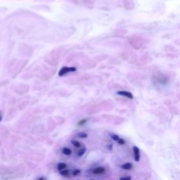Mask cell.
Here are the masks:
<instances>
[{"label":"cell","mask_w":180,"mask_h":180,"mask_svg":"<svg viewBox=\"0 0 180 180\" xmlns=\"http://www.w3.org/2000/svg\"><path fill=\"white\" fill-rule=\"evenodd\" d=\"M76 68L75 67H63L59 72V76H64V75L67 74L68 73L75 72V71H76Z\"/></svg>","instance_id":"obj_1"},{"label":"cell","mask_w":180,"mask_h":180,"mask_svg":"<svg viewBox=\"0 0 180 180\" xmlns=\"http://www.w3.org/2000/svg\"><path fill=\"white\" fill-rule=\"evenodd\" d=\"M155 80L158 82V83H160V85H166L168 83V78L166 77L164 75H159V76H156L155 77Z\"/></svg>","instance_id":"obj_2"},{"label":"cell","mask_w":180,"mask_h":180,"mask_svg":"<svg viewBox=\"0 0 180 180\" xmlns=\"http://www.w3.org/2000/svg\"><path fill=\"white\" fill-rule=\"evenodd\" d=\"M76 4L83 5V6H90L94 4L93 0H72Z\"/></svg>","instance_id":"obj_3"},{"label":"cell","mask_w":180,"mask_h":180,"mask_svg":"<svg viewBox=\"0 0 180 180\" xmlns=\"http://www.w3.org/2000/svg\"><path fill=\"white\" fill-rule=\"evenodd\" d=\"M117 94L118 95L122 96V97H127L130 99H134V96L131 92H127V91H119V92H117Z\"/></svg>","instance_id":"obj_4"},{"label":"cell","mask_w":180,"mask_h":180,"mask_svg":"<svg viewBox=\"0 0 180 180\" xmlns=\"http://www.w3.org/2000/svg\"><path fill=\"white\" fill-rule=\"evenodd\" d=\"M133 152H134V156L135 161L139 162L140 160V150L137 146H134L133 147Z\"/></svg>","instance_id":"obj_5"},{"label":"cell","mask_w":180,"mask_h":180,"mask_svg":"<svg viewBox=\"0 0 180 180\" xmlns=\"http://www.w3.org/2000/svg\"><path fill=\"white\" fill-rule=\"evenodd\" d=\"M106 171V169L103 167H97V168H94L93 170H92V173L94 174H101L105 172Z\"/></svg>","instance_id":"obj_6"},{"label":"cell","mask_w":180,"mask_h":180,"mask_svg":"<svg viewBox=\"0 0 180 180\" xmlns=\"http://www.w3.org/2000/svg\"><path fill=\"white\" fill-rule=\"evenodd\" d=\"M132 167H133V165H132V163H130V162H126V163L123 164V165L121 166V168L125 169V170H130V169L132 168Z\"/></svg>","instance_id":"obj_7"},{"label":"cell","mask_w":180,"mask_h":180,"mask_svg":"<svg viewBox=\"0 0 180 180\" xmlns=\"http://www.w3.org/2000/svg\"><path fill=\"white\" fill-rule=\"evenodd\" d=\"M62 152H63V153H64V155H70L71 154V153H72V151H71V150L69 148L66 147V148H63Z\"/></svg>","instance_id":"obj_8"},{"label":"cell","mask_w":180,"mask_h":180,"mask_svg":"<svg viewBox=\"0 0 180 180\" xmlns=\"http://www.w3.org/2000/svg\"><path fill=\"white\" fill-rule=\"evenodd\" d=\"M66 168V165L65 163H64V162H60V163H59L57 165V169H59V171L63 170V169Z\"/></svg>","instance_id":"obj_9"},{"label":"cell","mask_w":180,"mask_h":180,"mask_svg":"<svg viewBox=\"0 0 180 180\" xmlns=\"http://www.w3.org/2000/svg\"><path fill=\"white\" fill-rule=\"evenodd\" d=\"M60 174H61V175H63V176H68L70 174V173H69V171L68 170V169H63V170H61L60 171Z\"/></svg>","instance_id":"obj_10"},{"label":"cell","mask_w":180,"mask_h":180,"mask_svg":"<svg viewBox=\"0 0 180 180\" xmlns=\"http://www.w3.org/2000/svg\"><path fill=\"white\" fill-rule=\"evenodd\" d=\"M71 143H72V144L75 146V147L80 148V146H81V144H80L79 141H78L72 140V141H71Z\"/></svg>","instance_id":"obj_11"},{"label":"cell","mask_w":180,"mask_h":180,"mask_svg":"<svg viewBox=\"0 0 180 180\" xmlns=\"http://www.w3.org/2000/svg\"><path fill=\"white\" fill-rule=\"evenodd\" d=\"M85 151H86V149H85V148H83L82 150H80V151H79V152L78 153V156H82V155L85 153Z\"/></svg>","instance_id":"obj_12"},{"label":"cell","mask_w":180,"mask_h":180,"mask_svg":"<svg viewBox=\"0 0 180 180\" xmlns=\"http://www.w3.org/2000/svg\"><path fill=\"white\" fill-rule=\"evenodd\" d=\"M78 137L80 138H86L87 137V134L86 133H84V132H82V133H79L78 134Z\"/></svg>","instance_id":"obj_13"},{"label":"cell","mask_w":180,"mask_h":180,"mask_svg":"<svg viewBox=\"0 0 180 180\" xmlns=\"http://www.w3.org/2000/svg\"><path fill=\"white\" fill-rule=\"evenodd\" d=\"M111 137L112 139H113V140L116 141H118V139H119V138H120V137H118V135H116V134H111Z\"/></svg>","instance_id":"obj_14"},{"label":"cell","mask_w":180,"mask_h":180,"mask_svg":"<svg viewBox=\"0 0 180 180\" xmlns=\"http://www.w3.org/2000/svg\"><path fill=\"white\" fill-rule=\"evenodd\" d=\"M80 173V169H75L74 171H73V176H77V175H78V174H79Z\"/></svg>","instance_id":"obj_15"},{"label":"cell","mask_w":180,"mask_h":180,"mask_svg":"<svg viewBox=\"0 0 180 180\" xmlns=\"http://www.w3.org/2000/svg\"><path fill=\"white\" fill-rule=\"evenodd\" d=\"M117 142H118L119 144H120V145H123V144H125V140H124V139H120V138H119V139H118V141H117Z\"/></svg>","instance_id":"obj_16"},{"label":"cell","mask_w":180,"mask_h":180,"mask_svg":"<svg viewBox=\"0 0 180 180\" xmlns=\"http://www.w3.org/2000/svg\"><path fill=\"white\" fill-rule=\"evenodd\" d=\"M86 121H87V120H81V121H80V123H78V125H84V124H85V123H86Z\"/></svg>","instance_id":"obj_17"},{"label":"cell","mask_w":180,"mask_h":180,"mask_svg":"<svg viewBox=\"0 0 180 180\" xmlns=\"http://www.w3.org/2000/svg\"><path fill=\"white\" fill-rule=\"evenodd\" d=\"M120 179L122 180H130L131 179V177L130 176H124V177H121L120 178Z\"/></svg>","instance_id":"obj_18"},{"label":"cell","mask_w":180,"mask_h":180,"mask_svg":"<svg viewBox=\"0 0 180 180\" xmlns=\"http://www.w3.org/2000/svg\"><path fill=\"white\" fill-rule=\"evenodd\" d=\"M1 120H2V115L0 113V121H1Z\"/></svg>","instance_id":"obj_19"},{"label":"cell","mask_w":180,"mask_h":180,"mask_svg":"<svg viewBox=\"0 0 180 180\" xmlns=\"http://www.w3.org/2000/svg\"><path fill=\"white\" fill-rule=\"evenodd\" d=\"M39 179H45V178H44V177H40V178H39Z\"/></svg>","instance_id":"obj_20"}]
</instances>
